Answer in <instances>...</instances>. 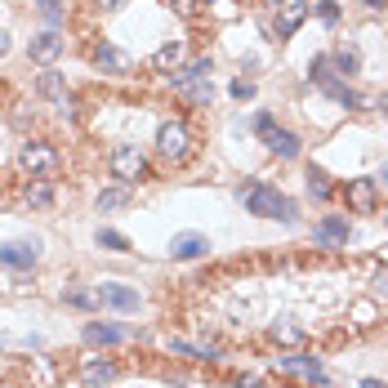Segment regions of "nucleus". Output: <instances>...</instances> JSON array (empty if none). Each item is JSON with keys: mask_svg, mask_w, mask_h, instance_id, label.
Listing matches in <instances>:
<instances>
[{"mask_svg": "<svg viewBox=\"0 0 388 388\" xmlns=\"http://www.w3.org/2000/svg\"><path fill=\"white\" fill-rule=\"evenodd\" d=\"M94 205H99V214H103V210H120V205H130V188H125V183H120V188H107V192H99V201H94Z\"/></svg>", "mask_w": 388, "mask_h": 388, "instance_id": "5701e85b", "label": "nucleus"}, {"mask_svg": "<svg viewBox=\"0 0 388 388\" xmlns=\"http://www.w3.org/2000/svg\"><path fill=\"white\" fill-rule=\"evenodd\" d=\"M107 169H112V179H120L125 188H134V183H143V179L152 174V169H148V156H143L139 148H130V143L112 148V156H107Z\"/></svg>", "mask_w": 388, "mask_h": 388, "instance_id": "f03ea898", "label": "nucleus"}, {"mask_svg": "<svg viewBox=\"0 0 388 388\" xmlns=\"http://www.w3.org/2000/svg\"><path fill=\"white\" fill-rule=\"evenodd\" d=\"M169 254H174V259H201V254H210V237H201V233H174Z\"/></svg>", "mask_w": 388, "mask_h": 388, "instance_id": "f8f14e48", "label": "nucleus"}, {"mask_svg": "<svg viewBox=\"0 0 388 388\" xmlns=\"http://www.w3.org/2000/svg\"><path fill=\"white\" fill-rule=\"evenodd\" d=\"M27 201H32V205H50V201H54V192L45 188V183H36V188H27Z\"/></svg>", "mask_w": 388, "mask_h": 388, "instance_id": "c85d7f7f", "label": "nucleus"}, {"mask_svg": "<svg viewBox=\"0 0 388 388\" xmlns=\"http://www.w3.org/2000/svg\"><path fill=\"white\" fill-rule=\"evenodd\" d=\"M375 295H380V299L388 295V268H384V272H375Z\"/></svg>", "mask_w": 388, "mask_h": 388, "instance_id": "473e14b6", "label": "nucleus"}, {"mask_svg": "<svg viewBox=\"0 0 388 388\" xmlns=\"http://www.w3.org/2000/svg\"><path fill=\"white\" fill-rule=\"evenodd\" d=\"M205 5H210V0H205Z\"/></svg>", "mask_w": 388, "mask_h": 388, "instance_id": "79ce46f5", "label": "nucleus"}, {"mask_svg": "<svg viewBox=\"0 0 388 388\" xmlns=\"http://www.w3.org/2000/svg\"><path fill=\"white\" fill-rule=\"evenodd\" d=\"M308 192H312V197H317V201H326V197H331V179H326V169H317V165H308Z\"/></svg>", "mask_w": 388, "mask_h": 388, "instance_id": "b1692460", "label": "nucleus"}, {"mask_svg": "<svg viewBox=\"0 0 388 388\" xmlns=\"http://www.w3.org/2000/svg\"><path fill=\"white\" fill-rule=\"evenodd\" d=\"M331 63L339 67V76H353V71H361V54L353 50V45H339V50L331 54Z\"/></svg>", "mask_w": 388, "mask_h": 388, "instance_id": "412c9836", "label": "nucleus"}, {"mask_svg": "<svg viewBox=\"0 0 388 388\" xmlns=\"http://www.w3.org/2000/svg\"><path fill=\"white\" fill-rule=\"evenodd\" d=\"M250 94H254L250 81H233V99H250Z\"/></svg>", "mask_w": 388, "mask_h": 388, "instance_id": "7c9ffc66", "label": "nucleus"}, {"mask_svg": "<svg viewBox=\"0 0 388 388\" xmlns=\"http://www.w3.org/2000/svg\"><path fill=\"white\" fill-rule=\"evenodd\" d=\"M344 197H348V205H353L357 214H370L375 201H380V197H375V179H353V183L344 188Z\"/></svg>", "mask_w": 388, "mask_h": 388, "instance_id": "ddd939ff", "label": "nucleus"}, {"mask_svg": "<svg viewBox=\"0 0 388 388\" xmlns=\"http://www.w3.org/2000/svg\"><path fill=\"white\" fill-rule=\"evenodd\" d=\"M36 9H41V18H50V22L63 18V0H36Z\"/></svg>", "mask_w": 388, "mask_h": 388, "instance_id": "cd10ccee", "label": "nucleus"}, {"mask_svg": "<svg viewBox=\"0 0 388 388\" xmlns=\"http://www.w3.org/2000/svg\"><path fill=\"white\" fill-rule=\"evenodd\" d=\"M179 94H183L188 103H197V107H205V103L214 99V85H210V76H205V81H188V85H179Z\"/></svg>", "mask_w": 388, "mask_h": 388, "instance_id": "aec40b11", "label": "nucleus"}, {"mask_svg": "<svg viewBox=\"0 0 388 388\" xmlns=\"http://www.w3.org/2000/svg\"><path fill=\"white\" fill-rule=\"evenodd\" d=\"M361 5H366V9H384L388 0H361Z\"/></svg>", "mask_w": 388, "mask_h": 388, "instance_id": "c9c22d12", "label": "nucleus"}, {"mask_svg": "<svg viewBox=\"0 0 388 388\" xmlns=\"http://www.w3.org/2000/svg\"><path fill=\"white\" fill-rule=\"evenodd\" d=\"M272 125H277V116H272V112H259V116H254V130H259V134H268Z\"/></svg>", "mask_w": 388, "mask_h": 388, "instance_id": "c756f323", "label": "nucleus"}, {"mask_svg": "<svg viewBox=\"0 0 388 388\" xmlns=\"http://www.w3.org/2000/svg\"><path fill=\"white\" fill-rule=\"evenodd\" d=\"M304 18H308V9H304V0H290L286 5V14H282V22H277V36H295L299 27H304Z\"/></svg>", "mask_w": 388, "mask_h": 388, "instance_id": "a211bd4d", "label": "nucleus"}, {"mask_svg": "<svg viewBox=\"0 0 388 388\" xmlns=\"http://www.w3.org/2000/svg\"><path fill=\"white\" fill-rule=\"evenodd\" d=\"M94 299H99L103 308H116V312H134L139 308V290L120 286V282H103L99 290H94Z\"/></svg>", "mask_w": 388, "mask_h": 388, "instance_id": "0eeeda50", "label": "nucleus"}, {"mask_svg": "<svg viewBox=\"0 0 388 388\" xmlns=\"http://www.w3.org/2000/svg\"><path fill=\"white\" fill-rule=\"evenodd\" d=\"M120 339H125V331H120V326H112V321H90L85 326V344H120Z\"/></svg>", "mask_w": 388, "mask_h": 388, "instance_id": "f3484780", "label": "nucleus"}, {"mask_svg": "<svg viewBox=\"0 0 388 388\" xmlns=\"http://www.w3.org/2000/svg\"><path fill=\"white\" fill-rule=\"evenodd\" d=\"M58 299H63V304H71V308H94V304H99V299L85 295V290H63Z\"/></svg>", "mask_w": 388, "mask_h": 388, "instance_id": "a878e982", "label": "nucleus"}, {"mask_svg": "<svg viewBox=\"0 0 388 388\" xmlns=\"http://www.w3.org/2000/svg\"><path fill=\"white\" fill-rule=\"evenodd\" d=\"M321 18L326 22H339V5H335V0H321Z\"/></svg>", "mask_w": 388, "mask_h": 388, "instance_id": "2f4dec72", "label": "nucleus"}, {"mask_svg": "<svg viewBox=\"0 0 388 388\" xmlns=\"http://www.w3.org/2000/svg\"><path fill=\"white\" fill-rule=\"evenodd\" d=\"M237 388H263L259 380H237Z\"/></svg>", "mask_w": 388, "mask_h": 388, "instance_id": "f704fd0d", "label": "nucleus"}, {"mask_svg": "<svg viewBox=\"0 0 388 388\" xmlns=\"http://www.w3.org/2000/svg\"><path fill=\"white\" fill-rule=\"evenodd\" d=\"M58 54H63V36H58L54 27H50V32H36V36H32V45H27V58H32V63L50 67Z\"/></svg>", "mask_w": 388, "mask_h": 388, "instance_id": "1a4fd4ad", "label": "nucleus"}, {"mask_svg": "<svg viewBox=\"0 0 388 388\" xmlns=\"http://www.w3.org/2000/svg\"><path fill=\"white\" fill-rule=\"evenodd\" d=\"M380 112H384V116H388V94H384V99H380Z\"/></svg>", "mask_w": 388, "mask_h": 388, "instance_id": "ea45409f", "label": "nucleus"}, {"mask_svg": "<svg viewBox=\"0 0 388 388\" xmlns=\"http://www.w3.org/2000/svg\"><path fill=\"white\" fill-rule=\"evenodd\" d=\"M179 63H183V45H179V41H169V45H161V50L152 54V67H161V71L179 67Z\"/></svg>", "mask_w": 388, "mask_h": 388, "instance_id": "4be33fe9", "label": "nucleus"}, {"mask_svg": "<svg viewBox=\"0 0 388 388\" xmlns=\"http://www.w3.org/2000/svg\"><path fill=\"white\" fill-rule=\"evenodd\" d=\"M81 380L90 384V388H99V384H112V380H116V366H112V361H103V357H90V361L81 366Z\"/></svg>", "mask_w": 388, "mask_h": 388, "instance_id": "dca6fc26", "label": "nucleus"}, {"mask_svg": "<svg viewBox=\"0 0 388 388\" xmlns=\"http://www.w3.org/2000/svg\"><path fill=\"white\" fill-rule=\"evenodd\" d=\"M125 0H99V9H120Z\"/></svg>", "mask_w": 388, "mask_h": 388, "instance_id": "72a5a7b5", "label": "nucleus"}, {"mask_svg": "<svg viewBox=\"0 0 388 388\" xmlns=\"http://www.w3.org/2000/svg\"><path fill=\"white\" fill-rule=\"evenodd\" d=\"M277 370L299 375V380H308V384H331V375L321 370V361L308 357V353H282V357H277Z\"/></svg>", "mask_w": 388, "mask_h": 388, "instance_id": "39448f33", "label": "nucleus"}, {"mask_svg": "<svg viewBox=\"0 0 388 388\" xmlns=\"http://www.w3.org/2000/svg\"><path fill=\"white\" fill-rule=\"evenodd\" d=\"M99 246H107V250H130V241L120 237V233H112V228H99Z\"/></svg>", "mask_w": 388, "mask_h": 388, "instance_id": "bb28decb", "label": "nucleus"}, {"mask_svg": "<svg viewBox=\"0 0 388 388\" xmlns=\"http://www.w3.org/2000/svg\"><path fill=\"white\" fill-rule=\"evenodd\" d=\"M237 201L246 205L250 214H259V219H282V223H295L299 219V205L286 197V192H277L272 183H246L237 188Z\"/></svg>", "mask_w": 388, "mask_h": 388, "instance_id": "f257e3e1", "label": "nucleus"}, {"mask_svg": "<svg viewBox=\"0 0 388 388\" xmlns=\"http://www.w3.org/2000/svg\"><path fill=\"white\" fill-rule=\"evenodd\" d=\"M259 139L268 143V152L282 156V161H295V156L304 152V148H299V134H295V130H282V125H272L268 134H259Z\"/></svg>", "mask_w": 388, "mask_h": 388, "instance_id": "9d476101", "label": "nucleus"}, {"mask_svg": "<svg viewBox=\"0 0 388 388\" xmlns=\"http://www.w3.org/2000/svg\"><path fill=\"white\" fill-rule=\"evenodd\" d=\"M41 259V241H5L0 246V268H36Z\"/></svg>", "mask_w": 388, "mask_h": 388, "instance_id": "423d86ee", "label": "nucleus"}, {"mask_svg": "<svg viewBox=\"0 0 388 388\" xmlns=\"http://www.w3.org/2000/svg\"><path fill=\"white\" fill-rule=\"evenodd\" d=\"M0 54H9V32H0Z\"/></svg>", "mask_w": 388, "mask_h": 388, "instance_id": "e433bc0d", "label": "nucleus"}, {"mask_svg": "<svg viewBox=\"0 0 388 388\" xmlns=\"http://www.w3.org/2000/svg\"><path fill=\"white\" fill-rule=\"evenodd\" d=\"M348 237H353V223H348L344 214H326V219L317 223V233H312V241H317V246H331V250L348 246Z\"/></svg>", "mask_w": 388, "mask_h": 388, "instance_id": "6e6552de", "label": "nucleus"}, {"mask_svg": "<svg viewBox=\"0 0 388 388\" xmlns=\"http://www.w3.org/2000/svg\"><path fill=\"white\" fill-rule=\"evenodd\" d=\"M94 67H103V71H112V76H120V71H130V58L116 50V45H94Z\"/></svg>", "mask_w": 388, "mask_h": 388, "instance_id": "2eb2a0df", "label": "nucleus"}, {"mask_svg": "<svg viewBox=\"0 0 388 388\" xmlns=\"http://www.w3.org/2000/svg\"><path fill=\"white\" fill-rule=\"evenodd\" d=\"M210 71H214L210 58H197L192 67H174V71H169V81H174V90H179V85H188V81H205Z\"/></svg>", "mask_w": 388, "mask_h": 388, "instance_id": "6ab92c4d", "label": "nucleus"}, {"mask_svg": "<svg viewBox=\"0 0 388 388\" xmlns=\"http://www.w3.org/2000/svg\"><path fill=\"white\" fill-rule=\"evenodd\" d=\"M268 5H290V0H268Z\"/></svg>", "mask_w": 388, "mask_h": 388, "instance_id": "a19ab883", "label": "nucleus"}, {"mask_svg": "<svg viewBox=\"0 0 388 388\" xmlns=\"http://www.w3.org/2000/svg\"><path fill=\"white\" fill-rule=\"evenodd\" d=\"M361 388H384V384H380V380H366V384H361Z\"/></svg>", "mask_w": 388, "mask_h": 388, "instance_id": "58836bf2", "label": "nucleus"}, {"mask_svg": "<svg viewBox=\"0 0 388 388\" xmlns=\"http://www.w3.org/2000/svg\"><path fill=\"white\" fill-rule=\"evenodd\" d=\"M312 85H317V90H321V94H331V99H335V103H344V107H348V112H353V107H361V99H357V90H348V85H344V81H339V76H335V71H326V76H321V81H312Z\"/></svg>", "mask_w": 388, "mask_h": 388, "instance_id": "4468645a", "label": "nucleus"}, {"mask_svg": "<svg viewBox=\"0 0 388 388\" xmlns=\"http://www.w3.org/2000/svg\"><path fill=\"white\" fill-rule=\"evenodd\" d=\"M375 179H380V183L388 188V165H384V169H380V174H375Z\"/></svg>", "mask_w": 388, "mask_h": 388, "instance_id": "4c0bfd02", "label": "nucleus"}, {"mask_svg": "<svg viewBox=\"0 0 388 388\" xmlns=\"http://www.w3.org/2000/svg\"><path fill=\"white\" fill-rule=\"evenodd\" d=\"M156 148H161L165 161H188L192 156V130L183 120H165V125L156 130Z\"/></svg>", "mask_w": 388, "mask_h": 388, "instance_id": "20e7f679", "label": "nucleus"}, {"mask_svg": "<svg viewBox=\"0 0 388 388\" xmlns=\"http://www.w3.org/2000/svg\"><path fill=\"white\" fill-rule=\"evenodd\" d=\"M18 165H22V174H32V179H54V169H58V152L50 148V143L32 139V143H22Z\"/></svg>", "mask_w": 388, "mask_h": 388, "instance_id": "7ed1b4c3", "label": "nucleus"}, {"mask_svg": "<svg viewBox=\"0 0 388 388\" xmlns=\"http://www.w3.org/2000/svg\"><path fill=\"white\" fill-rule=\"evenodd\" d=\"M36 94H41V99H50L54 107H71V94H67V81L58 76V71H41V76H36Z\"/></svg>", "mask_w": 388, "mask_h": 388, "instance_id": "9b49d317", "label": "nucleus"}, {"mask_svg": "<svg viewBox=\"0 0 388 388\" xmlns=\"http://www.w3.org/2000/svg\"><path fill=\"white\" fill-rule=\"evenodd\" d=\"M268 335H272V344H304V331H299V326H286V321H277Z\"/></svg>", "mask_w": 388, "mask_h": 388, "instance_id": "393cba45", "label": "nucleus"}]
</instances>
